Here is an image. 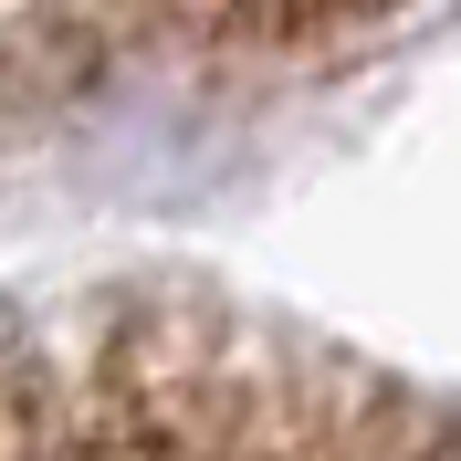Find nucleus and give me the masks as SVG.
<instances>
[{"mask_svg": "<svg viewBox=\"0 0 461 461\" xmlns=\"http://www.w3.org/2000/svg\"><path fill=\"white\" fill-rule=\"evenodd\" d=\"M168 22H200V32H315V22H346L367 0H158Z\"/></svg>", "mask_w": 461, "mask_h": 461, "instance_id": "obj_1", "label": "nucleus"}]
</instances>
